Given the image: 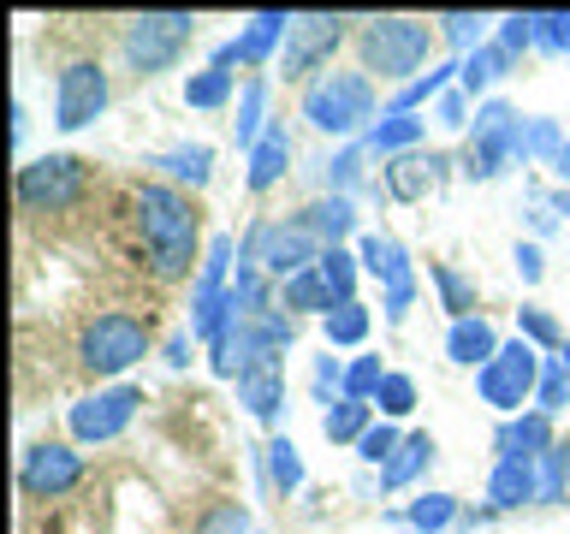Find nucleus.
<instances>
[{
	"label": "nucleus",
	"instance_id": "obj_1",
	"mask_svg": "<svg viewBox=\"0 0 570 534\" xmlns=\"http://www.w3.org/2000/svg\"><path fill=\"white\" fill-rule=\"evenodd\" d=\"M131 208H137V231H142V249H149L155 279H190L208 256L203 214H196L190 190L167 185V178H149V185H137Z\"/></svg>",
	"mask_w": 570,
	"mask_h": 534
},
{
	"label": "nucleus",
	"instance_id": "obj_2",
	"mask_svg": "<svg viewBox=\"0 0 570 534\" xmlns=\"http://www.w3.org/2000/svg\"><path fill=\"white\" fill-rule=\"evenodd\" d=\"M440 30L422 24V18H363V30H356V53H363V71L381 83H416L428 53H434Z\"/></svg>",
	"mask_w": 570,
	"mask_h": 534
},
{
	"label": "nucleus",
	"instance_id": "obj_3",
	"mask_svg": "<svg viewBox=\"0 0 570 534\" xmlns=\"http://www.w3.org/2000/svg\"><path fill=\"white\" fill-rule=\"evenodd\" d=\"M374 78L368 71H345V66H327L315 83H303V119L315 125L321 137H351V131H368L374 125ZM386 113V107H381Z\"/></svg>",
	"mask_w": 570,
	"mask_h": 534
},
{
	"label": "nucleus",
	"instance_id": "obj_4",
	"mask_svg": "<svg viewBox=\"0 0 570 534\" xmlns=\"http://www.w3.org/2000/svg\"><path fill=\"white\" fill-rule=\"evenodd\" d=\"M327 256V244L315 238L309 226L297 220H256L244 231V244H238V261H249V267H262L274 285H285V279H297V274H309V267Z\"/></svg>",
	"mask_w": 570,
	"mask_h": 534
},
{
	"label": "nucleus",
	"instance_id": "obj_5",
	"mask_svg": "<svg viewBox=\"0 0 570 534\" xmlns=\"http://www.w3.org/2000/svg\"><path fill=\"white\" fill-rule=\"evenodd\" d=\"M149 320L142 315H131V309H107V315H96L83 327V338H78V363L96 374V380H119L125 368H137L142 356H149Z\"/></svg>",
	"mask_w": 570,
	"mask_h": 534
},
{
	"label": "nucleus",
	"instance_id": "obj_6",
	"mask_svg": "<svg viewBox=\"0 0 570 534\" xmlns=\"http://www.w3.org/2000/svg\"><path fill=\"white\" fill-rule=\"evenodd\" d=\"M12 190H18V208L24 214H66V208H78L83 190H89V160H78V155H36V160L18 167Z\"/></svg>",
	"mask_w": 570,
	"mask_h": 534
},
{
	"label": "nucleus",
	"instance_id": "obj_7",
	"mask_svg": "<svg viewBox=\"0 0 570 534\" xmlns=\"http://www.w3.org/2000/svg\"><path fill=\"white\" fill-rule=\"evenodd\" d=\"M196 36V18L190 12H137L119 36V53L137 78H155V71H173L178 53L190 48Z\"/></svg>",
	"mask_w": 570,
	"mask_h": 534
},
{
	"label": "nucleus",
	"instance_id": "obj_8",
	"mask_svg": "<svg viewBox=\"0 0 570 534\" xmlns=\"http://www.w3.org/2000/svg\"><path fill=\"white\" fill-rule=\"evenodd\" d=\"M541 363L547 356L534 350L529 338H511V345H499V356L475 374V392L499 409V416H523V404H534V386H541Z\"/></svg>",
	"mask_w": 570,
	"mask_h": 534
},
{
	"label": "nucleus",
	"instance_id": "obj_9",
	"mask_svg": "<svg viewBox=\"0 0 570 534\" xmlns=\"http://www.w3.org/2000/svg\"><path fill=\"white\" fill-rule=\"evenodd\" d=\"M523 149V113L505 101H481L475 107V131L463 149V178H499Z\"/></svg>",
	"mask_w": 570,
	"mask_h": 534
},
{
	"label": "nucleus",
	"instance_id": "obj_10",
	"mask_svg": "<svg viewBox=\"0 0 570 534\" xmlns=\"http://www.w3.org/2000/svg\"><path fill=\"white\" fill-rule=\"evenodd\" d=\"M345 24L351 18H333V12H292V36L279 48V71L285 78H321L333 66L338 42H345Z\"/></svg>",
	"mask_w": 570,
	"mask_h": 534
},
{
	"label": "nucleus",
	"instance_id": "obj_11",
	"mask_svg": "<svg viewBox=\"0 0 570 534\" xmlns=\"http://www.w3.org/2000/svg\"><path fill=\"white\" fill-rule=\"evenodd\" d=\"M137 404H142V392L137 386H101V392H89V398H78L66 409V427H71V439L78 445H107V439H119L125 427L137 422Z\"/></svg>",
	"mask_w": 570,
	"mask_h": 534
},
{
	"label": "nucleus",
	"instance_id": "obj_12",
	"mask_svg": "<svg viewBox=\"0 0 570 534\" xmlns=\"http://www.w3.org/2000/svg\"><path fill=\"white\" fill-rule=\"evenodd\" d=\"M107 96H114V83H107L101 60L60 66V78H53V125H60V131H83L89 119L107 113Z\"/></svg>",
	"mask_w": 570,
	"mask_h": 534
},
{
	"label": "nucleus",
	"instance_id": "obj_13",
	"mask_svg": "<svg viewBox=\"0 0 570 534\" xmlns=\"http://www.w3.org/2000/svg\"><path fill=\"white\" fill-rule=\"evenodd\" d=\"M356 256H363V274H374V279L386 285V297H381L386 320H404L410 303H416V267H410V249L399 238L363 231V238H356Z\"/></svg>",
	"mask_w": 570,
	"mask_h": 534
},
{
	"label": "nucleus",
	"instance_id": "obj_14",
	"mask_svg": "<svg viewBox=\"0 0 570 534\" xmlns=\"http://www.w3.org/2000/svg\"><path fill=\"white\" fill-rule=\"evenodd\" d=\"M83 481V452H71V445H30L24 463H18V487H24V498H66L71 487Z\"/></svg>",
	"mask_w": 570,
	"mask_h": 534
},
{
	"label": "nucleus",
	"instance_id": "obj_15",
	"mask_svg": "<svg viewBox=\"0 0 570 534\" xmlns=\"http://www.w3.org/2000/svg\"><path fill=\"white\" fill-rule=\"evenodd\" d=\"M232 380H238V404L249 409V416L279 422V409H285V356H274V350L244 356V368L232 374Z\"/></svg>",
	"mask_w": 570,
	"mask_h": 534
},
{
	"label": "nucleus",
	"instance_id": "obj_16",
	"mask_svg": "<svg viewBox=\"0 0 570 534\" xmlns=\"http://www.w3.org/2000/svg\"><path fill=\"white\" fill-rule=\"evenodd\" d=\"M285 36H292V12H256L249 24L232 36V42L214 48V66H262L274 48H285Z\"/></svg>",
	"mask_w": 570,
	"mask_h": 534
},
{
	"label": "nucleus",
	"instance_id": "obj_17",
	"mask_svg": "<svg viewBox=\"0 0 570 534\" xmlns=\"http://www.w3.org/2000/svg\"><path fill=\"white\" fill-rule=\"evenodd\" d=\"M445 167H452L445 155H434V149H410V155H392L386 167H381V185H386L392 202H422V196L445 178Z\"/></svg>",
	"mask_w": 570,
	"mask_h": 534
},
{
	"label": "nucleus",
	"instance_id": "obj_18",
	"mask_svg": "<svg viewBox=\"0 0 570 534\" xmlns=\"http://www.w3.org/2000/svg\"><path fill=\"white\" fill-rule=\"evenodd\" d=\"M552 416L547 409H523V416H505L499 422V434H493V452L499 463H541L552 452Z\"/></svg>",
	"mask_w": 570,
	"mask_h": 534
},
{
	"label": "nucleus",
	"instance_id": "obj_19",
	"mask_svg": "<svg viewBox=\"0 0 570 534\" xmlns=\"http://www.w3.org/2000/svg\"><path fill=\"white\" fill-rule=\"evenodd\" d=\"M232 238H208V256H203V267H196V285H190V327H203V320L226 303V291H232Z\"/></svg>",
	"mask_w": 570,
	"mask_h": 534
},
{
	"label": "nucleus",
	"instance_id": "obj_20",
	"mask_svg": "<svg viewBox=\"0 0 570 534\" xmlns=\"http://www.w3.org/2000/svg\"><path fill=\"white\" fill-rule=\"evenodd\" d=\"M445 356H452L458 368H488L493 356H499V333H493V320L488 315H463L445 327Z\"/></svg>",
	"mask_w": 570,
	"mask_h": 534
},
{
	"label": "nucleus",
	"instance_id": "obj_21",
	"mask_svg": "<svg viewBox=\"0 0 570 534\" xmlns=\"http://www.w3.org/2000/svg\"><path fill=\"white\" fill-rule=\"evenodd\" d=\"M285 167H292V131H285V119H274V125L262 131V142L249 149L244 185H249V190H274L279 178H285Z\"/></svg>",
	"mask_w": 570,
	"mask_h": 534
},
{
	"label": "nucleus",
	"instance_id": "obj_22",
	"mask_svg": "<svg viewBox=\"0 0 570 534\" xmlns=\"http://www.w3.org/2000/svg\"><path fill=\"white\" fill-rule=\"evenodd\" d=\"M422 137H428V119H422V113H381V119L363 131V149L381 155V160H392V155L422 149Z\"/></svg>",
	"mask_w": 570,
	"mask_h": 534
},
{
	"label": "nucleus",
	"instance_id": "obj_23",
	"mask_svg": "<svg viewBox=\"0 0 570 534\" xmlns=\"http://www.w3.org/2000/svg\"><path fill=\"white\" fill-rule=\"evenodd\" d=\"M149 167L167 178V185H178V190H203L208 178H214V149L208 142H178V149H167V155H149Z\"/></svg>",
	"mask_w": 570,
	"mask_h": 534
},
{
	"label": "nucleus",
	"instance_id": "obj_24",
	"mask_svg": "<svg viewBox=\"0 0 570 534\" xmlns=\"http://www.w3.org/2000/svg\"><path fill=\"white\" fill-rule=\"evenodd\" d=\"M297 220L309 226L327 249H345V238H356V202H351V196H315Z\"/></svg>",
	"mask_w": 570,
	"mask_h": 534
},
{
	"label": "nucleus",
	"instance_id": "obj_25",
	"mask_svg": "<svg viewBox=\"0 0 570 534\" xmlns=\"http://www.w3.org/2000/svg\"><path fill=\"white\" fill-rule=\"evenodd\" d=\"M529 498H541V469H534V463H493L488 511H517V505H529Z\"/></svg>",
	"mask_w": 570,
	"mask_h": 534
},
{
	"label": "nucleus",
	"instance_id": "obj_26",
	"mask_svg": "<svg viewBox=\"0 0 570 534\" xmlns=\"http://www.w3.org/2000/svg\"><path fill=\"white\" fill-rule=\"evenodd\" d=\"M279 309L285 315H321V320H327L333 309H338V297H333V285L327 279H321V261L309 267V274H297V279H285L279 285Z\"/></svg>",
	"mask_w": 570,
	"mask_h": 534
},
{
	"label": "nucleus",
	"instance_id": "obj_27",
	"mask_svg": "<svg viewBox=\"0 0 570 534\" xmlns=\"http://www.w3.org/2000/svg\"><path fill=\"white\" fill-rule=\"evenodd\" d=\"M458 71H463V60H445V66H428L416 83H404L399 96L386 101V113H416V107H428V101H440L445 89H458Z\"/></svg>",
	"mask_w": 570,
	"mask_h": 534
},
{
	"label": "nucleus",
	"instance_id": "obj_28",
	"mask_svg": "<svg viewBox=\"0 0 570 534\" xmlns=\"http://www.w3.org/2000/svg\"><path fill=\"white\" fill-rule=\"evenodd\" d=\"M428 463H434V439L428 434H404V445L392 452V463L381 469V493H399V487H410Z\"/></svg>",
	"mask_w": 570,
	"mask_h": 534
},
{
	"label": "nucleus",
	"instance_id": "obj_29",
	"mask_svg": "<svg viewBox=\"0 0 570 534\" xmlns=\"http://www.w3.org/2000/svg\"><path fill=\"white\" fill-rule=\"evenodd\" d=\"M374 427V404H356V398H338L321 409V434H327L333 445H356Z\"/></svg>",
	"mask_w": 570,
	"mask_h": 534
},
{
	"label": "nucleus",
	"instance_id": "obj_30",
	"mask_svg": "<svg viewBox=\"0 0 570 534\" xmlns=\"http://www.w3.org/2000/svg\"><path fill=\"white\" fill-rule=\"evenodd\" d=\"M517 60H511V53L505 48H499V42H488V48H475L470 53V60H463V71H458V89H463V96H481V89H488L493 78H505V71H511Z\"/></svg>",
	"mask_w": 570,
	"mask_h": 534
},
{
	"label": "nucleus",
	"instance_id": "obj_31",
	"mask_svg": "<svg viewBox=\"0 0 570 534\" xmlns=\"http://www.w3.org/2000/svg\"><path fill=\"white\" fill-rule=\"evenodd\" d=\"M404 523L416 528V534H440V528L463 523V511H458L452 493H416V498L404 505Z\"/></svg>",
	"mask_w": 570,
	"mask_h": 534
},
{
	"label": "nucleus",
	"instance_id": "obj_32",
	"mask_svg": "<svg viewBox=\"0 0 570 534\" xmlns=\"http://www.w3.org/2000/svg\"><path fill=\"white\" fill-rule=\"evenodd\" d=\"M232 101V71L226 66H203V71H190L185 78V107H196V113H214V107H226Z\"/></svg>",
	"mask_w": 570,
	"mask_h": 534
},
{
	"label": "nucleus",
	"instance_id": "obj_33",
	"mask_svg": "<svg viewBox=\"0 0 570 534\" xmlns=\"http://www.w3.org/2000/svg\"><path fill=\"white\" fill-rule=\"evenodd\" d=\"M267 125H274V119H267V83L249 78V83L238 89V149H256Z\"/></svg>",
	"mask_w": 570,
	"mask_h": 534
},
{
	"label": "nucleus",
	"instance_id": "obj_34",
	"mask_svg": "<svg viewBox=\"0 0 570 534\" xmlns=\"http://www.w3.org/2000/svg\"><path fill=\"white\" fill-rule=\"evenodd\" d=\"M428 279L440 285V303L452 309V320H463V315H475V285L458 274L452 261H428Z\"/></svg>",
	"mask_w": 570,
	"mask_h": 534
},
{
	"label": "nucleus",
	"instance_id": "obj_35",
	"mask_svg": "<svg viewBox=\"0 0 570 534\" xmlns=\"http://www.w3.org/2000/svg\"><path fill=\"white\" fill-rule=\"evenodd\" d=\"M434 30L463 53V60H470L475 48H488V18H475V12H440V18H434Z\"/></svg>",
	"mask_w": 570,
	"mask_h": 534
},
{
	"label": "nucleus",
	"instance_id": "obj_36",
	"mask_svg": "<svg viewBox=\"0 0 570 534\" xmlns=\"http://www.w3.org/2000/svg\"><path fill=\"white\" fill-rule=\"evenodd\" d=\"M534 469H541V505H564V498H570V439L552 445Z\"/></svg>",
	"mask_w": 570,
	"mask_h": 534
},
{
	"label": "nucleus",
	"instance_id": "obj_37",
	"mask_svg": "<svg viewBox=\"0 0 570 534\" xmlns=\"http://www.w3.org/2000/svg\"><path fill=\"white\" fill-rule=\"evenodd\" d=\"M267 481H274L285 498L303 487V457H297V445L285 439V434H279V439H267Z\"/></svg>",
	"mask_w": 570,
	"mask_h": 534
},
{
	"label": "nucleus",
	"instance_id": "obj_38",
	"mask_svg": "<svg viewBox=\"0 0 570 534\" xmlns=\"http://www.w3.org/2000/svg\"><path fill=\"white\" fill-rule=\"evenodd\" d=\"M356 274H363V256H356V249H327V256H321V279L333 285L338 303H356Z\"/></svg>",
	"mask_w": 570,
	"mask_h": 534
},
{
	"label": "nucleus",
	"instance_id": "obj_39",
	"mask_svg": "<svg viewBox=\"0 0 570 534\" xmlns=\"http://www.w3.org/2000/svg\"><path fill=\"white\" fill-rule=\"evenodd\" d=\"M368 309H363V303H338V309L327 315V320H321V333H327V345H363V338H368Z\"/></svg>",
	"mask_w": 570,
	"mask_h": 534
},
{
	"label": "nucleus",
	"instance_id": "obj_40",
	"mask_svg": "<svg viewBox=\"0 0 570 534\" xmlns=\"http://www.w3.org/2000/svg\"><path fill=\"white\" fill-rule=\"evenodd\" d=\"M517 338H529V345L534 350H564V333H559V320H552L547 309H534V303H529V309H517Z\"/></svg>",
	"mask_w": 570,
	"mask_h": 534
},
{
	"label": "nucleus",
	"instance_id": "obj_41",
	"mask_svg": "<svg viewBox=\"0 0 570 534\" xmlns=\"http://www.w3.org/2000/svg\"><path fill=\"white\" fill-rule=\"evenodd\" d=\"M564 149V131L552 119H523V149H517V160H559Z\"/></svg>",
	"mask_w": 570,
	"mask_h": 534
},
{
	"label": "nucleus",
	"instance_id": "obj_42",
	"mask_svg": "<svg viewBox=\"0 0 570 534\" xmlns=\"http://www.w3.org/2000/svg\"><path fill=\"white\" fill-rule=\"evenodd\" d=\"M374 404H381L386 422L410 416V409H416V380H410V374H399V368H386V380H381V392H374Z\"/></svg>",
	"mask_w": 570,
	"mask_h": 534
},
{
	"label": "nucleus",
	"instance_id": "obj_43",
	"mask_svg": "<svg viewBox=\"0 0 570 534\" xmlns=\"http://www.w3.org/2000/svg\"><path fill=\"white\" fill-rule=\"evenodd\" d=\"M381 380H386L381 356H356V363H345V398H356V404H374V392H381Z\"/></svg>",
	"mask_w": 570,
	"mask_h": 534
},
{
	"label": "nucleus",
	"instance_id": "obj_44",
	"mask_svg": "<svg viewBox=\"0 0 570 534\" xmlns=\"http://www.w3.org/2000/svg\"><path fill=\"white\" fill-rule=\"evenodd\" d=\"M399 445H404V434H399V427H392V422H374L368 434L356 439V457H363V463H374V469H386Z\"/></svg>",
	"mask_w": 570,
	"mask_h": 534
},
{
	"label": "nucleus",
	"instance_id": "obj_45",
	"mask_svg": "<svg viewBox=\"0 0 570 534\" xmlns=\"http://www.w3.org/2000/svg\"><path fill=\"white\" fill-rule=\"evenodd\" d=\"M363 142H351V149H338L333 160H327V185H333V196H351L356 190V178H363Z\"/></svg>",
	"mask_w": 570,
	"mask_h": 534
},
{
	"label": "nucleus",
	"instance_id": "obj_46",
	"mask_svg": "<svg viewBox=\"0 0 570 534\" xmlns=\"http://www.w3.org/2000/svg\"><path fill=\"white\" fill-rule=\"evenodd\" d=\"M196 534H256V528H249V511L226 498V505H208V511H203V523H196Z\"/></svg>",
	"mask_w": 570,
	"mask_h": 534
},
{
	"label": "nucleus",
	"instance_id": "obj_47",
	"mask_svg": "<svg viewBox=\"0 0 570 534\" xmlns=\"http://www.w3.org/2000/svg\"><path fill=\"white\" fill-rule=\"evenodd\" d=\"M338 398H345V363L315 356V404H338Z\"/></svg>",
	"mask_w": 570,
	"mask_h": 534
},
{
	"label": "nucleus",
	"instance_id": "obj_48",
	"mask_svg": "<svg viewBox=\"0 0 570 534\" xmlns=\"http://www.w3.org/2000/svg\"><path fill=\"white\" fill-rule=\"evenodd\" d=\"M493 42L505 48L511 60H517L523 48H534V24H529V12H511V18H499V36H493Z\"/></svg>",
	"mask_w": 570,
	"mask_h": 534
},
{
	"label": "nucleus",
	"instance_id": "obj_49",
	"mask_svg": "<svg viewBox=\"0 0 570 534\" xmlns=\"http://www.w3.org/2000/svg\"><path fill=\"white\" fill-rule=\"evenodd\" d=\"M529 24H534V48L564 53V12H529Z\"/></svg>",
	"mask_w": 570,
	"mask_h": 534
},
{
	"label": "nucleus",
	"instance_id": "obj_50",
	"mask_svg": "<svg viewBox=\"0 0 570 534\" xmlns=\"http://www.w3.org/2000/svg\"><path fill=\"white\" fill-rule=\"evenodd\" d=\"M434 119L452 125V131H458V125H470V96H463V89H445V96L434 101Z\"/></svg>",
	"mask_w": 570,
	"mask_h": 534
},
{
	"label": "nucleus",
	"instance_id": "obj_51",
	"mask_svg": "<svg viewBox=\"0 0 570 534\" xmlns=\"http://www.w3.org/2000/svg\"><path fill=\"white\" fill-rule=\"evenodd\" d=\"M517 274H523V285H534L547 274V256H541V244H517Z\"/></svg>",
	"mask_w": 570,
	"mask_h": 534
},
{
	"label": "nucleus",
	"instance_id": "obj_52",
	"mask_svg": "<svg viewBox=\"0 0 570 534\" xmlns=\"http://www.w3.org/2000/svg\"><path fill=\"white\" fill-rule=\"evenodd\" d=\"M190 363V333H173L167 338V368H185Z\"/></svg>",
	"mask_w": 570,
	"mask_h": 534
},
{
	"label": "nucleus",
	"instance_id": "obj_53",
	"mask_svg": "<svg viewBox=\"0 0 570 534\" xmlns=\"http://www.w3.org/2000/svg\"><path fill=\"white\" fill-rule=\"evenodd\" d=\"M552 172H559V185L570 190V137H564V149H559V160H552Z\"/></svg>",
	"mask_w": 570,
	"mask_h": 534
},
{
	"label": "nucleus",
	"instance_id": "obj_54",
	"mask_svg": "<svg viewBox=\"0 0 570 534\" xmlns=\"http://www.w3.org/2000/svg\"><path fill=\"white\" fill-rule=\"evenodd\" d=\"M541 202L552 208V220H559V214H570V190H552V196H541Z\"/></svg>",
	"mask_w": 570,
	"mask_h": 534
},
{
	"label": "nucleus",
	"instance_id": "obj_55",
	"mask_svg": "<svg viewBox=\"0 0 570 534\" xmlns=\"http://www.w3.org/2000/svg\"><path fill=\"white\" fill-rule=\"evenodd\" d=\"M564 53H570V12H564Z\"/></svg>",
	"mask_w": 570,
	"mask_h": 534
},
{
	"label": "nucleus",
	"instance_id": "obj_56",
	"mask_svg": "<svg viewBox=\"0 0 570 534\" xmlns=\"http://www.w3.org/2000/svg\"><path fill=\"white\" fill-rule=\"evenodd\" d=\"M399 534H416V528H399Z\"/></svg>",
	"mask_w": 570,
	"mask_h": 534
}]
</instances>
